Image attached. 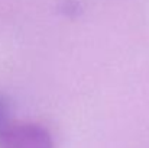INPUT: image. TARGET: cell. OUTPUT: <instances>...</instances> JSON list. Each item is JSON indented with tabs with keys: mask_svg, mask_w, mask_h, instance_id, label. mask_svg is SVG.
<instances>
[{
	"mask_svg": "<svg viewBox=\"0 0 149 148\" xmlns=\"http://www.w3.org/2000/svg\"><path fill=\"white\" fill-rule=\"evenodd\" d=\"M0 148H54V140L39 123L10 122L0 131Z\"/></svg>",
	"mask_w": 149,
	"mask_h": 148,
	"instance_id": "1",
	"label": "cell"
},
{
	"mask_svg": "<svg viewBox=\"0 0 149 148\" xmlns=\"http://www.w3.org/2000/svg\"><path fill=\"white\" fill-rule=\"evenodd\" d=\"M10 122V103L3 95H0V131Z\"/></svg>",
	"mask_w": 149,
	"mask_h": 148,
	"instance_id": "2",
	"label": "cell"
}]
</instances>
